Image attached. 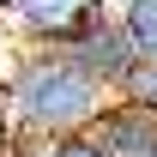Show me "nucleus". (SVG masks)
<instances>
[{
    "label": "nucleus",
    "mask_w": 157,
    "mask_h": 157,
    "mask_svg": "<svg viewBox=\"0 0 157 157\" xmlns=\"http://www.w3.org/2000/svg\"><path fill=\"white\" fill-rule=\"evenodd\" d=\"M85 139H91L97 157H157V115L145 103L109 97L97 109V121L85 127Z\"/></svg>",
    "instance_id": "3"
},
{
    "label": "nucleus",
    "mask_w": 157,
    "mask_h": 157,
    "mask_svg": "<svg viewBox=\"0 0 157 157\" xmlns=\"http://www.w3.org/2000/svg\"><path fill=\"white\" fill-rule=\"evenodd\" d=\"M0 12H6V0H0Z\"/></svg>",
    "instance_id": "9"
},
{
    "label": "nucleus",
    "mask_w": 157,
    "mask_h": 157,
    "mask_svg": "<svg viewBox=\"0 0 157 157\" xmlns=\"http://www.w3.org/2000/svg\"><path fill=\"white\" fill-rule=\"evenodd\" d=\"M6 157H97V151H91L85 133H73V139H30V145H12Z\"/></svg>",
    "instance_id": "6"
},
{
    "label": "nucleus",
    "mask_w": 157,
    "mask_h": 157,
    "mask_svg": "<svg viewBox=\"0 0 157 157\" xmlns=\"http://www.w3.org/2000/svg\"><path fill=\"white\" fill-rule=\"evenodd\" d=\"M109 103L91 73H78L60 48H30L24 42L12 67L0 73V109H6V127H12V145H30V139H73L85 133L97 109Z\"/></svg>",
    "instance_id": "1"
},
{
    "label": "nucleus",
    "mask_w": 157,
    "mask_h": 157,
    "mask_svg": "<svg viewBox=\"0 0 157 157\" xmlns=\"http://www.w3.org/2000/svg\"><path fill=\"white\" fill-rule=\"evenodd\" d=\"M121 97H127V103H145V109L157 115V60H139L133 78L121 85Z\"/></svg>",
    "instance_id": "7"
},
{
    "label": "nucleus",
    "mask_w": 157,
    "mask_h": 157,
    "mask_svg": "<svg viewBox=\"0 0 157 157\" xmlns=\"http://www.w3.org/2000/svg\"><path fill=\"white\" fill-rule=\"evenodd\" d=\"M12 151V127H6V109H0V157Z\"/></svg>",
    "instance_id": "8"
},
{
    "label": "nucleus",
    "mask_w": 157,
    "mask_h": 157,
    "mask_svg": "<svg viewBox=\"0 0 157 157\" xmlns=\"http://www.w3.org/2000/svg\"><path fill=\"white\" fill-rule=\"evenodd\" d=\"M115 24L127 30V42H133L139 60H157V0H121Z\"/></svg>",
    "instance_id": "5"
},
{
    "label": "nucleus",
    "mask_w": 157,
    "mask_h": 157,
    "mask_svg": "<svg viewBox=\"0 0 157 157\" xmlns=\"http://www.w3.org/2000/svg\"><path fill=\"white\" fill-rule=\"evenodd\" d=\"M60 55L73 60L78 73H91L109 97H121V85H127V78H133V67H139V55H133V42H127V30H121L115 18H103V12L85 24L73 42H60Z\"/></svg>",
    "instance_id": "2"
},
{
    "label": "nucleus",
    "mask_w": 157,
    "mask_h": 157,
    "mask_svg": "<svg viewBox=\"0 0 157 157\" xmlns=\"http://www.w3.org/2000/svg\"><path fill=\"white\" fill-rule=\"evenodd\" d=\"M0 18L12 24L30 48H60L97 18V0H6Z\"/></svg>",
    "instance_id": "4"
}]
</instances>
